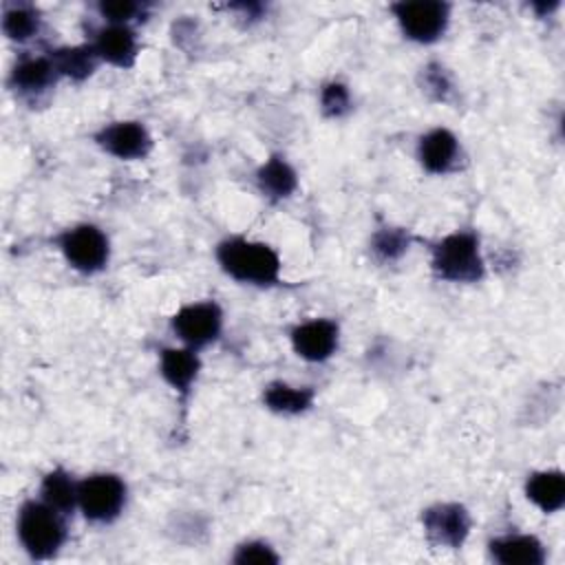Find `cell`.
<instances>
[{
    "mask_svg": "<svg viewBox=\"0 0 565 565\" xmlns=\"http://www.w3.org/2000/svg\"><path fill=\"white\" fill-rule=\"evenodd\" d=\"M214 256L223 274L241 285L260 289L280 285V254L265 241H254L247 236H227L216 245Z\"/></svg>",
    "mask_w": 565,
    "mask_h": 565,
    "instance_id": "1",
    "label": "cell"
},
{
    "mask_svg": "<svg viewBox=\"0 0 565 565\" xmlns=\"http://www.w3.org/2000/svg\"><path fill=\"white\" fill-rule=\"evenodd\" d=\"M62 512L38 499H26L15 516V536L33 561L57 556L68 539V525Z\"/></svg>",
    "mask_w": 565,
    "mask_h": 565,
    "instance_id": "2",
    "label": "cell"
},
{
    "mask_svg": "<svg viewBox=\"0 0 565 565\" xmlns=\"http://www.w3.org/2000/svg\"><path fill=\"white\" fill-rule=\"evenodd\" d=\"M430 269L446 282H479L486 276L481 238L475 230H455L430 245Z\"/></svg>",
    "mask_w": 565,
    "mask_h": 565,
    "instance_id": "3",
    "label": "cell"
},
{
    "mask_svg": "<svg viewBox=\"0 0 565 565\" xmlns=\"http://www.w3.org/2000/svg\"><path fill=\"white\" fill-rule=\"evenodd\" d=\"M128 501V486L115 472H93L79 479L77 510L88 523L108 525L117 521Z\"/></svg>",
    "mask_w": 565,
    "mask_h": 565,
    "instance_id": "4",
    "label": "cell"
},
{
    "mask_svg": "<svg viewBox=\"0 0 565 565\" xmlns=\"http://www.w3.org/2000/svg\"><path fill=\"white\" fill-rule=\"evenodd\" d=\"M66 265L79 274H99L110 260V241L95 223H77L55 236Z\"/></svg>",
    "mask_w": 565,
    "mask_h": 565,
    "instance_id": "5",
    "label": "cell"
},
{
    "mask_svg": "<svg viewBox=\"0 0 565 565\" xmlns=\"http://www.w3.org/2000/svg\"><path fill=\"white\" fill-rule=\"evenodd\" d=\"M388 9L402 35L415 44H435L450 24V4L444 0H399Z\"/></svg>",
    "mask_w": 565,
    "mask_h": 565,
    "instance_id": "6",
    "label": "cell"
},
{
    "mask_svg": "<svg viewBox=\"0 0 565 565\" xmlns=\"http://www.w3.org/2000/svg\"><path fill=\"white\" fill-rule=\"evenodd\" d=\"M174 338L194 351L214 344L223 331V309L214 300H196L181 305L170 318Z\"/></svg>",
    "mask_w": 565,
    "mask_h": 565,
    "instance_id": "7",
    "label": "cell"
},
{
    "mask_svg": "<svg viewBox=\"0 0 565 565\" xmlns=\"http://www.w3.org/2000/svg\"><path fill=\"white\" fill-rule=\"evenodd\" d=\"M422 527L433 545L459 550L470 534L472 516L468 508L457 501L433 503L422 512Z\"/></svg>",
    "mask_w": 565,
    "mask_h": 565,
    "instance_id": "8",
    "label": "cell"
},
{
    "mask_svg": "<svg viewBox=\"0 0 565 565\" xmlns=\"http://www.w3.org/2000/svg\"><path fill=\"white\" fill-rule=\"evenodd\" d=\"M93 141L102 152L119 161L146 159L154 146L150 130L137 119L108 121L93 135Z\"/></svg>",
    "mask_w": 565,
    "mask_h": 565,
    "instance_id": "9",
    "label": "cell"
},
{
    "mask_svg": "<svg viewBox=\"0 0 565 565\" xmlns=\"http://www.w3.org/2000/svg\"><path fill=\"white\" fill-rule=\"evenodd\" d=\"M294 353L305 362H327L340 347V324L331 318H311L289 331Z\"/></svg>",
    "mask_w": 565,
    "mask_h": 565,
    "instance_id": "10",
    "label": "cell"
},
{
    "mask_svg": "<svg viewBox=\"0 0 565 565\" xmlns=\"http://www.w3.org/2000/svg\"><path fill=\"white\" fill-rule=\"evenodd\" d=\"M199 351L190 347H161L159 349V375L177 393L179 399H188L201 375Z\"/></svg>",
    "mask_w": 565,
    "mask_h": 565,
    "instance_id": "11",
    "label": "cell"
},
{
    "mask_svg": "<svg viewBox=\"0 0 565 565\" xmlns=\"http://www.w3.org/2000/svg\"><path fill=\"white\" fill-rule=\"evenodd\" d=\"M95 53L104 64L115 68H132L139 57L137 31L128 24H106L93 33Z\"/></svg>",
    "mask_w": 565,
    "mask_h": 565,
    "instance_id": "12",
    "label": "cell"
},
{
    "mask_svg": "<svg viewBox=\"0 0 565 565\" xmlns=\"http://www.w3.org/2000/svg\"><path fill=\"white\" fill-rule=\"evenodd\" d=\"M459 157L461 146L457 135L444 126L426 130L417 141V161L428 174H448Z\"/></svg>",
    "mask_w": 565,
    "mask_h": 565,
    "instance_id": "13",
    "label": "cell"
},
{
    "mask_svg": "<svg viewBox=\"0 0 565 565\" xmlns=\"http://www.w3.org/2000/svg\"><path fill=\"white\" fill-rule=\"evenodd\" d=\"M57 79L60 77L55 73V66H53L49 53L24 55L13 64V68L9 73V86L22 97H38V95L46 93L49 88H53V84Z\"/></svg>",
    "mask_w": 565,
    "mask_h": 565,
    "instance_id": "14",
    "label": "cell"
},
{
    "mask_svg": "<svg viewBox=\"0 0 565 565\" xmlns=\"http://www.w3.org/2000/svg\"><path fill=\"white\" fill-rule=\"evenodd\" d=\"M490 558L501 565H543L545 545L534 534H503L488 543Z\"/></svg>",
    "mask_w": 565,
    "mask_h": 565,
    "instance_id": "15",
    "label": "cell"
},
{
    "mask_svg": "<svg viewBox=\"0 0 565 565\" xmlns=\"http://www.w3.org/2000/svg\"><path fill=\"white\" fill-rule=\"evenodd\" d=\"M523 492L543 514H556L565 505V475L556 468L534 470L527 475Z\"/></svg>",
    "mask_w": 565,
    "mask_h": 565,
    "instance_id": "16",
    "label": "cell"
},
{
    "mask_svg": "<svg viewBox=\"0 0 565 565\" xmlns=\"http://www.w3.org/2000/svg\"><path fill=\"white\" fill-rule=\"evenodd\" d=\"M254 179L258 192L269 201L289 199L298 190V172L282 154H271L265 159L258 166Z\"/></svg>",
    "mask_w": 565,
    "mask_h": 565,
    "instance_id": "17",
    "label": "cell"
},
{
    "mask_svg": "<svg viewBox=\"0 0 565 565\" xmlns=\"http://www.w3.org/2000/svg\"><path fill=\"white\" fill-rule=\"evenodd\" d=\"M49 57L55 66L57 77H64V79H71V82L88 79L97 71V66L102 64V60L95 53L90 42L66 44V46L51 49Z\"/></svg>",
    "mask_w": 565,
    "mask_h": 565,
    "instance_id": "18",
    "label": "cell"
},
{
    "mask_svg": "<svg viewBox=\"0 0 565 565\" xmlns=\"http://www.w3.org/2000/svg\"><path fill=\"white\" fill-rule=\"evenodd\" d=\"M316 402L313 386H294L287 382H269L263 388V404L267 411L276 415H302L307 413Z\"/></svg>",
    "mask_w": 565,
    "mask_h": 565,
    "instance_id": "19",
    "label": "cell"
},
{
    "mask_svg": "<svg viewBox=\"0 0 565 565\" xmlns=\"http://www.w3.org/2000/svg\"><path fill=\"white\" fill-rule=\"evenodd\" d=\"M77 488L79 481L66 468L57 466L42 477L38 497L64 516H71L77 510Z\"/></svg>",
    "mask_w": 565,
    "mask_h": 565,
    "instance_id": "20",
    "label": "cell"
},
{
    "mask_svg": "<svg viewBox=\"0 0 565 565\" xmlns=\"http://www.w3.org/2000/svg\"><path fill=\"white\" fill-rule=\"evenodd\" d=\"M42 18L33 4L7 2L2 7V31L11 42L24 44L40 33Z\"/></svg>",
    "mask_w": 565,
    "mask_h": 565,
    "instance_id": "21",
    "label": "cell"
},
{
    "mask_svg": "<svg viewBox=\"0 0 565 565\" xmlns=\"http://www.w3.org/2000/svg\"><path fill=\"white\" fill-rule=\"evenodd\" d=\"M411 234L402 227H380L371 236V252L382 263H393L408 252Z\"/></svg>",
    "mask_w": 565,
    "mask_h": 565,
    "instance_id": "22",
    "label": "cell"
},
{
    "mask_svg": "<svg viewBox=\"0 0 565 565\" xmlns=\"http://www.w3.org/2000/svg\"><path fill=\"white\" fill-rule=\"evenodd\" d=\"M97 13L106 24H128L141 20L143 4L132 0H102L97 4Z\"/></svg>",
    "mask_w": 565,
    "mask_h": 565,
    "instance_id": "23",
    "label": "cell"
},
{
    "mask_svg": "<svg viewBox=\"0 0 565 565\" xmlns=\"http://www.w3.org/2000/svg\"><path fill=\"white\" fill-rule=\"evenodd\" d=\"M320 110L331 117L338 119L342 115H347L351 110V90L347 84L342 82H327L320 88Z\"/></svg>",
    "mask_w": 565,
    "mask_h": 565,
    "instance_id": "24",
    "label": "cell"
},
{
    "mask_svg": "<svg viewBox=\"0 0 565 565\" xmlns=\"http://www.w3.org/2000/svg\"><path fill=\"white\" fill-rule=\"evenodd\" d=\"M422 86L435 99H446L452 90V82L448 71L439 62H430L422 68Z\"/></svg>",
    "mask_w": 565,
    "mask_h": 565,
    "instance_id": "25",
    "label": "cell"
},
{
    "mask_svg": "<svg viewBox=\"0 0 565 565\" xmlns=\"http://www.w3.org/2000/svg\"><path fill=\"white\" fill-rule=\"evenodd\" d=\"M234 563H241V565H247V563H278V554L274 552V547L265 541H245L236 547L234 556H232Z\"/></svg>",
    "mask_w": 565,
    "mask_h": 565,
    "instance_id": "26",
    "label": "cell"
}]
</instances>
